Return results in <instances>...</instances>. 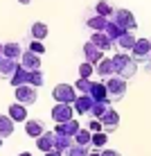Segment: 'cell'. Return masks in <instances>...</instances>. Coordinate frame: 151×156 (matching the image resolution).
<instances>
[{
	"label": "cell",
	"mask_w": 151,
	"mask_h": 156,
	"mask_svg": "<svg viewBox=\"0 0 151 156\" xmlns=\"http://www.w3.org/2000/svg\"><path fill=\"white\" fill-rule=\"evenodd\" d=\"M113 66H115V75L122 79H133L138 73V61L129 52H115L113 55Z\"/></svg>",
	"instance_id": "1"
},
{
	"label": "cell",
	"mask_w": 151,
	"mask_h": 156,
	"mask_svg": "<svg viewBox=\"0 0 151 156\" xmlns=\"http://www.w3.org/2000/svg\"><path fill=\"white\" fill-rule=\"evenodd\" d=\"M106 93H108V100L111 102H120L124 100V95H126V88H129V82L122 77H117V75H113V77L106 79Z\"/></svg>",
	"instance_id": "2"
},
{
	"label": "cell",
	"mask_w": 151,
	"mask_h": 156,
	"mask_svg": "<svg viewBox=\"0 0 151 156\" xmlns=\"http://www.w3.org/2000/svg\"><path fill=\"white\" fill-rule=\"evenodd\" d=\"M111 20L117 25V27H122L124 32H136V27H138L136 16L129 12V9H115V14L111 16Z\"/></svg>",
	"instance_id": "3"
},
{
	"label": "cell",
	"mask_w": 151,
	"mask_h": 156,
	"mask_svg": "<svg viewBox=\"0 0 151 156\" xmlns=\"http://www.w3.org/2000/svg\"><path fill=\"white\" fill-rule=\"evenodd\" d=\"M52 98L54 102H63V104H74V100H77V88L70 84H59L52 88Z\"/></svg>",
	"instance_id": "4"
},
{
	"label": "cell",
	"mask_w": 151,
	"mask_h": 156,
	"mask_svg": "<svg viewBox=\"0 0 151 156\" xmlns=\"http://www.w3.org/2000/svg\"><path fill=\"white\" fill-rule=\"evenodd\" d=\"M14 95H16V102H20V104H25V106L36 104V100H39V90H36V86H32V84L14 88Z\"/></svg>",
	"instance_id": "5"
},
{
	"label": "cell",
	"mask_w": 151,
	"mask_h": 156,
	"mask_svg": "<svg viewBox=\"0 0 151 156\" xmlns=\"http://www.w3.org/2000/svg\"><path fill=\"white\" fill-rule=\"evenodd\" d=\"M131 57L136 59V61L140 63H147L151 61V39H138L136 41V45H133V50H131Z\"/></svg>",
	"instance_id": "6"
},
{
	"label": "cell",
	"mask_w": 151,
	"mask_h": 156,
	"mask_svg": "<svg viewBox=\"0 0 151 156\" xmlns=\"http://www.w3.org/2000/svg\"><path fill=\"white\" fill-rule=\"evenodd\" d=\"M52 120L54 122L74 120V106L72 104H63V102H57V106L52 109Z\"/></svg>",
	"instance_id": "7"
},
{
	"label": "cell",
	"mask_w": 151,
	"mask_h": 156,
	"mask_svg": "<svg viewBox=\"0 0 151 156\" xmlns=\"http://www.w3.org/2000/svg\"><path fill=\"white\" fill-rule=\"evenodd\" d=\"M90 41L95 43L97 48H99V50H104V52H113V50H117V45H115V41L111 39L108 34H106V32H93V36H90Z\"/></svg>",
	"instance_id": "8"
},
{
	"label": "cell",
	"mask_w": 151,
	"mask_h": 156,
	"mask_svg": "<svg viewBox=\"0 0 151 156\" xmlns=\"http://www.w3.org/2000/svg\"><path fill=\"white\" fill-rule=\"evenodd\" d=\"M101 59H104V50H99L93 41H86V45H84V61H88V63H93V66H97Z\"/></svg>",
	"instance_id": "9"
},
{
	"label": "cell",
	"mask_w": 151,
	"mask_h": 156,
	"mask_svg": "<svg viewBox=\"0 0 151 156\" xmlns=\"http://www.w3.org/2000/svg\"><path fill=\"white\" fill-rule=\"evenodd\" d=\"M18 68H20V61L9 57H0V79H12Z\"/></svg>",
	"instance_id": "10"
},
{
	"label": "cell",
	"mask_w": 151,
	"mask_h": 156,
	"mask_svg": "<svg viewBox=\"0 0 151 156\" xmlns=\"http://www.w3.org/2000/svg\"><path fill=\"white\" fill-rule=\"evenodd\" d=\"M99 122H101V127H104V131H106V133H113L117 127H120V115H117V111H115V109H108L104 115L99 118Z\"/></svg>",
	"instance_id": "11"
},
{
	"label": "cell",
	"mask_w": 151,
	"mask_h": 156,
	"mask_svg": "<svg viewBox=\"0 0 151 156\" xmlns=\"http://www.w3.org/2000/svg\"><path fill=\"white\" fill-rule=\"evenodd\" d=\"M79 129H81V125H79L77 120H68V122H57L54 133H61V136H70V138H74V136L79 133Z\"/></svg>",
	"instance_id": "12"
},
{
	"label": "cell",
	"mask_w": 151,
	"mask_h": 156,
	"mask_svg": "<svg viewBox=\"0 0 151 156\" xmlns=\"http://www.w3.org/2000/svg\"><path fill=\"white\" fill-rule=\"evenodd\" d=\"M20 66L27 68V70H41V55L32 50H25L23 57H20Z\"/></svg>",
	"instance_id": "13"
},
{
	"label": "cell",
	"mask_w": 151,
	"mask_h": 156,
	"mask_svg": "<svg viewBox=\"0 0 151 156\" xmlns=\"http://www.w3.org/2000/svg\"><path fill=\"white\" fill-rule=\"evenodd\" d=\"M95 73L99 75L101 79H108V77H113L115 75V66H113V57H104L99 63L95 66Z\"/></svg>",
	"instance_id": "14"
},
{
	"label": "cell",
	"mask_w": 151,
	"mask_h": 156,
	"mask_svg": "<svg viewBox=\"0 0 151 156\" xmlns=\"http://www.w3.org/2000/svg\"><path fill=\"white\" fill-rule=\"evenodd\" d=\"M136 41H138V36L133 34V32H124L120 39L115 41L117 52H131V50H133V45H136Z\"/></svg>",
	"instance_id": "15"
},
{
	"label": "cell",
	"mask_w": 151,
	"mask_h": 156,
	"mask_svg": "<svg viewBox=\"0 0 151 156\" xmlns=\"http://www.w3.org/2000/svg\"><path fill=\"white\" fill-rule=\"evenodd\" d=\"M108 20L111 18H106V16L95 14V16H88V18H86V27H90L93 32H104L108 27Z\"/></svg>",
	"instance_id": "16"
},
{
	"label": "cell",
	"mask_w": 151,
	"mask_h": 156,
	"mask_svg": "<svg viewBox=\"0 0 151 156\" xmlns=\"http://www.w3.org/2000/svg\"><path fill=\"white\" fill-rule=\"evenodd\" d=\"M93 104H95V100L90 98V95H77V100H74V111L81 113V115H88L90 109H93Z\"/></svg>",
	"instance_id": "17"
},
{
	"label": "cell",
	"mask_w": 151,
	"mask_h": 156,
	"mask_svg": "<svg viewBox=\"0 0 151 156\" xmlns=\"http://www.w3.org/2000/svg\"><path fill=\"white\" fill-rule=\"evenodd\" d=\"M36 147H39L43 154L52 152V149H54V131H45L43 136H39L36 138Z\"/></svg>",
	"instance_id": "18"
},
{
	"label": "cell",
	"mask_w": 151,
	"mask_h": 156,
	"mask_svg": "<svg viewBox=\"0 0 151 156\" xmlns=\"http://www.w3.org/2000/svg\"><path fill=\"white\" fill-rule=\"evenodd\" d=\"M9 118H12L14 122H27V106L25 104H12L9 106V113H7Z\"/></svg>",
	"instance_id": "19"
},
{
	"label": "cell",
	"mask_w": 151,
	"mask_h": 156,
	"mask_svg": "<svg viewBox=\"0 0 151 156\" xmlns=\"http://www.w3.org/2000/svg\"><path fill=\"white\" fill-rule=\"evenodd\" d=\"M25 133H27L29 138H39L45 133V125H43L41 120H27L25 122Z\"/></svg>",
	"instance_id": "20"
},
{
	"label": "cell",
	"mask_w": 151,
	"mask_h": 156,
	"mask_svg": "<svg viewBox=\"0 0 151 156\" xmlns=\"http://www.w3.org/2000/svg\"><path fill=\"white\" fill-rule=\"evenodd\" d=\"M90 98H93L95 102H106L108 100V93H106V84H101V82H93V86H90ZM111 102V100H108Z\"/></svg>",
	"instance_id": "21"
},
{
	"label": "cell",
	"mask_w": 151,
	"mask_h": 156,
	"mask_svg": "<svg viewBox=\"0 0 151 156\" xmlns=\"http://www.w3.org/2000/svg\"><path fill=\"white\" fill-rule=\"evenodd\" d=\"M23 52H25V50L20 48V43H5V45H2V57L16 59V61H20Z\"/></svg>",
	"instance_id": "22"
},
{
	"label": "cell",
	"mask_w": 151,
	"mask_h": 156,
	"mask_svg": "<svg viewBox=\"0 0 151 156\" xmlns=\"http://www.w3.org/2000/svg\"><path fill=\"white\" fill-rule=\"evenodd\" d=\"M29 73H32V70H27V68H23V66H20L18 70L14 73V77L9 79V82H12V86H16V88H18V86L29 84Z\"/></svg>",
	"instance_id": "23"
},
{
	"label": "cell",
	"mask_w": 151,
	"mask_h": 156,
	"mask_svg": "<svg viewBox=\"0 0 151 156\" xmlns=\"http://www.w3.org/2000/svg\"><path fill=\"white\" fill-rule=\"evenodd\" d=\"M47 32H50V30H47V25H45V23H41V20H36V23L29 27V39L43 41V39L47 36Z\"/></svg>",
	"instance_id": "24"
},
{
	"label": "cell",
	"mask_w": 151,
	"mask_h": 156,
	"mask_svg": "<svg viewBox=\"0 0 151 156\" xmlns=\"http://www.w3.org/2000/svg\"><path fill=\"white\" fill-rule=\"evenodd\" d=\"M74 145V138H70V136H61V133H54V149H59V152H63L66 154L70 147Z\"/></svg>",
	"instance_id": "25"
},
{
	"label": "cell",
	"mask_w": 151,
	"mask_h": 156,
	"mask_svg": "<svg viewBox=\"0 0 151 156\" xmlns=\"http://www.w3.org/2000/svg\"><path fill=\"white\" fill-rule=\"evenodd\" d=\"M14 133V120L9 115H2L0 113V136L2 138H9Z\"/></svg>",
	"instance_id": "26"
},
{
	"label": "cell",
	"mask_w": 151,
	"mask_h": 156,
	"mask_svg": "<svg viewBox=\"0 0 151 156\" xmlns=\"http://www.w3.org/2000/svg\"><path fill=\"white\" fill-rule=\"evenodd\" d=\"M108 109H111V102H108V100H106V102H95L88 115H90V118H95V120H99V118L104 115V113H106Z\"/></svg>",
	"instance_id": "27"
},
{
	"label": "cell",
	"mask_w": 151,
	"mask_h": 156,
	"mask_svg": "<svg viewBox=\"0 0 151 156\" xmlns=\"http://www.w3.org/2000/svg\"><path fill=\"white\" fill-rule=\"evenodd\" d=\"M95 14H99V16H106V18H111L113 14H115V7L108 2V0H99V2L95 5Z\"/></svg>",
	"instance_id": "28"
},
{
	"label": "cell",
	"mask_w": 151,
	"mask_h": 156,
	"mask_svg": "<svg viewBox=\"0 0 151 156\" xmlns=\"http://www.w3.org/2000/svg\"><path fill=\"white\" fill-rule=\"evenodd\" d=\"M74 143L90 147V145H93V131H90V129H79V133L74 136Z\"/></svg>",
	"instance_id": "29"
},
{
	"label": "cell",
	"mask_w": 151,
	"mask_h": 156,
	"mask_svg": "<svg viewBox=\"0 0 151 156\" xmlns=\"http://www.w3.org/2000/svg\"><path fill=\"white\" fill-rule=\"evenodd\" d=\"M90 86H93V79L79 77V79H77V84H74V88H77V93H81V95H88V93H90Z\"/></svg>",
	"instance_id": "30"
},
{
	"label": "cell",
	"mask_w": 151,
	"mask_h": 156,
	"mask_svg": "<svg viewBox=\"0 0 151 156\" xmlns=\"http://www.w3.org/2000/svg\"><path fill=\"white\" fill-rule=\"evenodd\" d=\"M88 154H90V149L86 147V145H79V143H74L66 152V156H88Z\"/></svg>",
	"instance_id": "31"
},
{
	"label": "cell",
	"mask_w": 151,
	"mask_h": 156,
	"mask_svg": "<svg viewBox=\"0 0 151 156\" xmlns=\"http://www.w3.org/2000/svg\"><path fill=\"white\" fill-rule=\"evenodd\" d=\"M29 84L36 86V88H41V86L45 84V75H43L41 70H32L29 73Z\"/></svg>",
	"instance_id": "32"
},
{
	"label": "cell",
	"mask_w": 151,
	"mask_h": 156,
	"mask_svg": "<svg viewBox=\"0 0 151 156\" xmlns=\"http://www.w3.org/2000/svg\"><path fill=\"white\" fill-rule=\"evenodd\" d=\"M104 32H106V34H108V36H111V39H113V41H117V39H120V36L124 34V30H122V27H117V25H115V23H113V20H108V27H106Z\"/></svg>",
	"instance_id": "33"
},
{
	"label": "cell",
	"mask_w": 151,
	"mask_h": 156,
	"mask_svg": "<svg viewBox=\"0 0 151 156\" xmlns=\"http://www.w3.org/2000/svg\"><path fill=\"white\" fill-rule=\"evenodd\" d=\"M106 140H108V133L106 131H99V133H93V147H104Z\"/></svg>",
	"instance_id": "34"
},
{
	"label": "cell",
	"mask_w": 151,
	"mask_h": 156,
	"mask_svg": "<svg viewBox=\"0 0 151 156\" xmlns=\"http://www.w3.org/2000/svg\"><path fill=\"white\" fill-rule=\"evenodd\" d=\"M93 70H95V66H93V63L84 61L81 66H79V77H86V79H90V75H93Z\"/></svg>",
	"instance_id": "35"
},
{
	"label": "cell",
	"mask_w": 151,
	"mask_h": 156,
	"mask_svg": "<svg viewBox=\"0 0 151 156\" xmlns=\"http://www.w3.org/2000/svg\"><path fill=\"white\" fill-rule=\"evenodd\" d=\"M27 50L36 52V55H43V52H45V48H43V43H41V41H36V39H29V48H27Z\"/></svg>",
	"instance_id": "36"
},
{
	"label": "cell",
	"mask_w": 151,
	"mask_h": 156,
	"mask_svg": "<svg viewBox=\"0 0 151 156\" xmlns=\"http://www.w3.org/2000/svg\"><path fill=\"white\" fill-rule=\"evenodd\" d=\"M88 129H90V131H93V133H99V131H104V127H101V122H99V120H95V118H93V120L88 122Z\"/></svg>",
	"instance_id": "37"
},
{
	"label": "cell",
	"mask_w": 151,
	"mask_h": 156,
	"mask_svg": "<svg viewBox=\"0 0 151 156\" xmlns=\"http://www.w3.org/2000/svg\"><path fill=\"white\" fill-rule=\"evenodd\" d=\"M101 156H122V154H120V152H113V149H104Z\"/></svg>",
	"instance_id": "38"
},
{
	"label": "cell",
	"mask_w": 151,
	"mask_h": 156,
	"mask_svg": "<svg viewBox=\"0 0 151 156\" xmlns=\"http://www.w3.org/2000/svg\"><path fill=\"white\" fill-rule=\"evenodd\" d=\"M43 156H66L63 152H59V149H52V152H45Z\"/></svg>",
	"instance_id": "39"
},
{
	"label": "cell",
	"mask_w": 151,
	"mask_h": 156,
	"mask_svg": "<svg viewBox=\"0 0 151 156\" xmlns=\"http://www.w3.org/2000/svg\"><path fill=\"white\" fill-rule=\"evenodd\" d=\"M88 156H101V152H90Z\"/></svg>",
	"instance_id": "40"
},
{
	"label": "cell",
	"mask_w": 151,
	"mask_h": 156,
	"mask_svg": "<svg viewBox=\"0 0 151 156\" xmlns=\"http://www.w3.org/2000/svg\"><path fill=\"white\" fill-rule=\"evenodd\" d=\"M18 2H20V5H29L32 0H18Z\"/></svg>",
	"instance_id": "41"
},
{
	"label": "cell",
	"mask_w": 151,
	"mask_h": 156,
	"mask_svg": "<svg viewBox=\"0 0 151 156\" xmlns=\"http://www.w3.org/2000/svg\"><path fill=\"white\" fill-rule=\"evenodd\" d=\"M147 70L151 73V61H147Z\"/></svg>",
	"instance_id": "42"
},
{
	"label": "cell",
	"mask_w": 151,
	"mask_h": 156,
	"mask_svg": "<svg viewBox=\"0 0 151 156\" xmlns=\"http://www.w3.org/2000/svg\"><path fill=\"white\" fill-rule=\"evenodd\" d=\"M18 156H32V154L29 152H23V154H18Z\"/></svg>",
	"instance_id": "43"
},
{
	"label": "cell",
	"mask_w": 151,
	"mask_h": 156,
	"mask_svg": "<svg viewBox=\"0 0 151 156\" xmlns=\"http://www.w3.org/2000/svg\"><path fill=\"white\" fill-rule=\"evenodd\" d=\"M0 57H2V43H0Z\"/></svg>",
	"instance_id": "44"
},
{
	"label": "cell",
	"mask_w": 151,
	"mask_h": 156,
	"mask_svg": "<svg viewBox=\"0 0 151 156\" xmlns=\"http://www.w3.org/2000/svg\"><path fill=\"white\" fill-rule=\"evenodd\" d=\"M2 140H5V138H2V136H0V147H2Z\"/></svg>",
	"instance_id": "45"
}]
</instances>
